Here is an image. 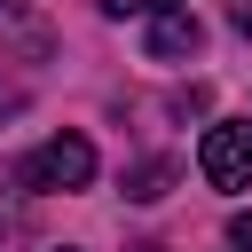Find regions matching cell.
Returning a JSON list of instances; mask_svg holds the SVG:
<instances>
[{"mask_svg":"<svg viewBox=\"0 0 252 252\" xmlns=\"http://www.w3.org/2000/svg\"><path fill=\"white\" fill-rule=\"evenodd\" d=\"M197 173L213 189H252V118H213L197 142Z\"/></svg>","mask_w":252,"mask_h":252,"instance_id":"cell-2","label":"cell"},{"mask_svg":"<svg viewBox=\"0 0 252 252\" xmlns=\"http://www.w3.org/2000/svg\"><path fill=\"white\" fill-rule=\"evenodd\" d=\"M134 252H165V244H134Z\"/></svg>","mask_w":252,"mask_h":252,"instance_id":"cell-9","label":"cell"},{"mask_svg":"<svg viewBox=\"0 0 252 252\" xmlns=\"http://www.w3.org/2000/svg\"><path fill=\"white\" fill-rule=\"evenodd\" d=\"M0 8H8V0H0Z\"/></svg>","mask_w":252,"mask_h":252,"instance_id":"cell-10","label":"cell"},{"mask_svg":"<svg viewBox=\"0 0 252 252\" xmlns=\"http://www.w3.org/2000/svg\"><path fill=\"white\" fill-rule=\"evenodd\" d=\"M16 181L24 189H87L94 181V142L87 134H47L39 150H24Z\"/></svg>","mask_w":252,"mask_h":252,"instance_id":"cell-1","label":"cell"},{"mask_svg":"<svg viewBox=\"0 0 252 252\" xmlns=\"http://www.w3.org/2000/svg\"><path fill=\"white\" fill-rule=\"evenodd\" d=\"M165 181H173V165H165V158H150V165H134V173H126V197H142V205H150V197H165Z\"/></svg>","mask_w":252,"mask_h":252,"instance_id":"cell-4","label":"cell"},{"mask_svg":"<svg viewBox=\"0 0 252 252\" xmlns=\"http://www.w3.org/2000/svg\"><path fill=\"white\" fill-rule=\"evenodd\" d=\"M197 39H205V24L189 16V0L150 16V55H197Z\"/></svg>","mask_w":252,"mask_h":252,"instance_id":"cell-3","label":"cell"},{"mask_svg":"<svg viewBox=\"0 0 252 252\" xmlns=\"http://www.w3.org/2000/svg\"><path fill=\"white\" fill-rule=\"evenodd\" d=\"M16 110H24V87H8V79H0V126H8Z\"/></svg>","mask_w":252,"mask_h":252,"instance_id":"cell-6","label":"cell"},{"mask_svg":"<svg viewBox=\"0 0 252 252\" xmlns=\"http://www.w3.org/2000/svg\"><path fill=\"white\" fill-rule=\"evenodd\" d=\"M110 16H158V8H181V0H102Z\"/></svg>","mask_w":252,"mask_h":252,"instance_id":"cell-5","label":"cell"},{"mask_svg":"<svg viewBox=\"0 0 252 252\" xmlns=\"http://www.w3.org/2000/svg\"><path fill=\"white\" fill-rule=\"evenodd\" d=\"M228 24H236V32H252V0H228Z\"/></svg>","mask_w":252,"mask_h":252,"instance_id":"cell-8","label":"cell"},{"mask_svg":"<svg viewBox=\"0 0 252 252\" xmlns=\"http://www.w3.org/2000/svg\"><path fill=\"white\" fill-rule=\"evenodd\" d=\"M228 244H236V252H252V213H236V220H228Z\"/></svg>","mask_w":252,"mask_h":252,"instance_id":"cell-7","label":"cell"}]
</instances>
